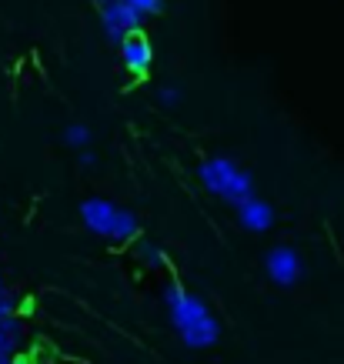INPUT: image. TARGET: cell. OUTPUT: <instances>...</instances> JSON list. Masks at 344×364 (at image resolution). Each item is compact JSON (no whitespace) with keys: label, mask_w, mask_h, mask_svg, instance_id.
I'll return each instance as SVG.
<instances>
[{"label":"cell","mask_w":344,"mask_h":364,"mask_svg":"<svg viewBox=\"0 0 344 364\" xmlns=\"http://www.w3.org/2000/svg\"><path fill=\"white\" fill-rule=\"evenodd\" d=\"M164 304H167L174 331L181 334V341L188 348H214L217 344L221 324H217V318L208 311V304L198 294H190V291H184L178 284H167Z\"/></svg>","instance_id":"1"},{"label":"cell","mask_w":344,"mask_h":364,"mask_svg":"<svg viewBox=\"0 0 344 364\" xmlns=\"http://www.w3.org/2000/svg\"><path fill=\"white\" fill-rule=\"evenodd\" d=\"M198 177L214 198H221L224 204H234V208L254 194L251 174L237 161H231V157H208V161H200Z\"/></svg>","instance_id":"2"},{"label":"cell","mask_w":344,"mask_h":364,"mask_svg":"<svg viewBox=\"0 0 344 364\" xmlns=\"http://www.w3.org/2000/svg\"><path fill=\"white\" fill-rule=\"evenodd\" d=\"M80 221L84 228L100 237H111V241H121V244H131L137 241V234H141V221L134 218L131 210L117 208L111 200L104 198H87L80 204Z\"/></svg>","instance_id":"3"},{"label":"cell","mask_w":344,"mask_h":364,"mask_svg":"<svg viewBox=\"0 0 344 364\" xmlns=\"http://www.w3.org/2000/svg\"><path fill=\"white\" fill-rule=\"evenodd\" d=\"M100 23H104L107 41H111V44H121L124 37H131V33H137L144 27V17L134 11L131 4L114 0V4H104V7H100Z\"/></svg>","instance_id":"4"},{"label":"cell","mask_w":344,"mask_h":364,"mask_svg":"<svg viewBox=\"0 0 344 364\" xmlns=\"http://www.w3.org/2000/svg\"><path fill=\"white\" fill-rule=\"evenodd\" d=\"M264 271L278 287L298 284L301 281V257H298V251H294V247H284V244L271 247L267 257H264Z\"/></svg>","instance_id":"5"},{"label":"cell","mask_w":344,"mask_h":364,"mask_svg":"<svg viewBox=\"0 0 344 364\" xmlns=\"http://www.w3.org/2000/svg\"><path fill=\"white\" fill-rule=\"evenodd\" d=\"M117 50H121L124 70H131V74H137V77L151 70V60H154V47L147 44V37H141V31L131 33V37H124L121 44H117Z\"/></svg>","instance_id":"6"},{"label":"cell","mask_w":344,"mask_h":364,"mask_svg":"<svg viewBox=\"0 0 344 364\" xmlns=\"http://www.w3.org/2000/svg\"><path fill=\"white\" fill-rule=\"evenodd\" d=\"M237 221H241V228H244V231L264 234V231H271V224H274V208H271L264 198L251 194L247 200H241V204H237Z\"/></svg>","instance_id":"7"},{"label":"cell","mask_w":344,"mask_h":364,"mask_svg":"<svg viewBox=\"0 0 344 364\" xmlns=\"http://www.w3.org/2000/svg\"><path fill=\"white\" fill-rule=\"evenodd\" d=\"M21 344V321L14 318H0V354H14Z\"/></svg>","instance_id":"8"},{"label":"cell","mask_w":344,"mask_h":364,"mask_svg":"<svg viewBox=\"0 0 344 364\" xmlns=\"http://www.w3.org/2000/svg\"><path fill=\"white\" fill-rule=\"evenodd\" d=\"M137 257H141L151 271H161V267H164V251H161V244H154V241L137 244Z\"/></svg>","instance_id":"9"},{"label":"cell","mask_w":344,"mask_h":364,"mask_svg":"<svg viewBox=\"0 0 344 364\" xmlns=\"http://www.w3.org/2000/svg\"><path fill=\"white\" fill-rule=\"evenodd\" d=\"M64 141H67V147H74V151H84L90 144V127L87 124H70L64 131Z\"/></svg>","instance_id":"10"},{"label":"cell","mask_w":344,"mask_h":364,"mask_svg":"<svg viewBox=\"0 0 344 364\" xmlns=\"http://www.w3.org/2000/svg\"><path fill=\"white\" fill-rule=\"evenodd\" d=\"M124 4H131L134 11L141 14V17H157V14L164 11V0H124Z\"/></svg>","instance_id":"11"},{"label":"cell","mask_w":344,"mask_h":364,"mask_svg":"<svg viewBox=\"0 0 344 364\" xmlns=\"http://www.w3.org/2000/svg\"><path fill=\"white\" fill-rule=\"evenodd\" d=\"M157 100H161L164 107H174V104H181V87L178 84H161V87H157Z\"/></svg>","instance_id":"12"},{"label":"cell","mask_w":344,"mask_h":364,"mask_svg":"<svg viewBox=\"0 0 344 364\" xmlns=\"http://www.w3.org/2000/svg\"><path fill=\"white\" fill-rule=\"evenodd\" d=\"M14 311H17V298H14V291L0 287V318H11Z\"/></svg>","instance_id":"13"},{"label":"cell","mask_w":344,"mask_h":364,"mask_svg":"<svg viewBox=\"0 0 344 364\" xmlns=\"http://www.w3.org/2000/svg\"><path fill=\"white\" fill-rule=\"evenodd\" d=\"M80 167H97V154H94V151H90V147H84V151H80Z\"/></svg>","instance_id":"14"},{"label":"cell","mask_w":344,"mask_h":364,"mask_svg":"<svg viewBox=\"0 0 344 364\" xmlns=\"http://www.w3.org/2000/svg\"><path fill=\"white\" fill-rule=\"evenodd\" d=\"M11 361H14L11 354H0V364H11Z\"/></svg>","instance_id":"15"},{"label":"cell","mask_w":344,"mask_h":364,"mask_svg":"<svg viewBox=\"0 0 344 364\" xmlns=\"http://www.w3.org/2000/svg\"><path fill=\"white\" fill-rule=\"evenodd\" d=\"M94 4H97V7H104V4H114V0H94Z\"/></svg>","instance_id":"16"},{"label":"cell","mask_w":344,"mask_h":364,"mask_svg":"<svg viewBox=\"0 0 344 364\" xmlns=\"http://www.w3.org/2000/svg\"><path fill=\"white\" fill-rule=\"evenodd\" d=\"M11 364H31V361H11Z\"/></svg>","instance_id":"17"},{"label":"cell","mask_w":344,"mask_h":364,"mask_svg":"<svg viewBox=\"0 0 344 364\" xmlns=\"http://www.w3.org/2000/svg\"><path fill=\"white\" fill-rule=\"evenodd\" d=\"M0 287H4V281H0Z\"/></svg>","instance_id":"18"}]
</instances>
